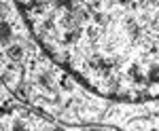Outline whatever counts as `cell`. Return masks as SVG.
Returning <instances> with one entry per match:
<instances>
[{
  "label": "cell",
  "instance_id": "obj_1",
  "mask_svg": "<svg viewBox=\"0 0 159 131\" xmlns=\"http://www.w3.org/2000/svg\"><path fill=\"white\" fill-rule=\"evenodd\" d=\"M13 131H25V127H21V125H15V127H13Z\"/></svg>",
  "mask_w": 159,
  "mask_h": 131
},
{
  "label": "cell",
  "instance_id": "obj_2",
  "mask_svg": "<svg viewBox=\"0 0 159 131\" xmlns=\"http://www.w3.org/2000/svg\"><path fill=\"white\" fill-rule=\"evenodd\" d=\"M53 131H64V129H61V127H55V129H53Z\"/></svg>",
  "mask_w": 159,
  "mask_h": 131
}]
</instances>
